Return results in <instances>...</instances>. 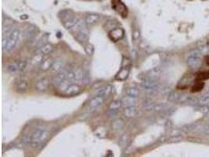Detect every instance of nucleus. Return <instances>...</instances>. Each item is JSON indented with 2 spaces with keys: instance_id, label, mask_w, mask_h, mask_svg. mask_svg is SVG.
<instances>
[{
  "instance_id": "nucleus-1",
  "label": "nucleus",
  "mask_w": 209,
  "mask_h": 157,
  "mask_svg": "<svg viewBox=\"0 0 209 157\" xmlns=\"http://www.w3.org/2000/svg\"><path fill=\"white\" fill-rule=\"evenodd\" d=\"M21 36V31L19 29H13L2 38V51L10 52L14 50L17 46Z\"/></svg>"
},
{
  "instance_id": "nucleus-2",
  "label": "nucleus",
  "mask_w": 209,
  "mask_h": 157,
  "mask_svg": "<svg viewBox=\"0 0 209 157\" xmlns=\"http://www.w3.org/2000/svg\"><path fill=\"white\" fill-rule=\"evenodd\" d=\"M85 21L78 18L76 24L72 28L70 32L81 42H86L88 39V31Z\"/></svg>"
},
{
  "instance_id": "nucleus-3",
  "label": "nucleus",
  "mask_w": 209,
  "mask_h": 157,
  "mask_svg": "<svg viewBox=\"0 0 209 157\" xmlns=\"http://www.w3.org/2000/svg\"><path fill=\"white\" fill-rule=\"evenodd\" d=\"M49 137V132L43 128H38L31 134V143L35 145H39Z\"/></svg>"
},
{
  "instance_id": "nucleus-4",
  "label": "nucleus",
  "mask_w": 209,
  "mask_h": 157,
  "mask_svg": "<svg viewBox=\"0 0 209 157\" xmlns=\"http://www.w3.org/2000/svg\"><path fill=\"white\" fill-rule=\"evenodd\" d=\"M64 94L68 96H73L81 92V87L74 83H70L67 87L63 91Z\"/></svg>"
},
{
  "instance_id": "nucleus-5",
  "label": "nucleus",
  "mask_w": 209,
  "mask_h": 157,
  "mask_svg": "<svg viewBox=\"0 0 209 157\" xmlns=\"http://www.w3.org/2000/svg\"><path fill=\"white\" fill-rule=\"evenodd\" d=\"M49 83H50V82H49V78L44 77V78H40L39 80L36 82L35 87L36 91H39V92H45L48 89Z\"/></svg>"
},
{
  "instance_id": "nucleus-6",
  "label": "nucleus",
  "mask_w": 209,
  "mask_h": 157,
  "mask_svg": "<svg viewBox=\"0 0 209 157\" xmlns=\"http://www.w3.org/2000/svg\"><path fill=\"white\" fill-rule=\"evenodd\" d=\"M66 79H67L66 70H62L60 71V72H57L56 75L53 77L52 83H53V84L55 87H59V86L61 85V84L66 80Z\"/></svg>"
},
{
  "instance_id": "nucleus-7",
  "label": "nucleus",
  "mask_w": 209,
  "mask_h": 157,
  "mask_svg": "<svg viewBox=\"0 0 209 157\" xmlns=\"http://www.w3.org/2000/svg\"><path fill=\"white\" fill-rule=\"evenodd\" d=\"M124 30L120 28H116L115 29H112L110 32H109V37L110 39L114 42H117L121 40L124 36Z\"/></svg>"
},
{
  "instance_id": "nucleus-8",
  "label": "nucleus",
  "mask_w": 209,
  "mask_h": 157,
  "mask_svg": "<svg viewBox=\"0 0 209 157\" xmlns=\"http://www.w3.org/2000/svg\"><path fill=\"white\" fill-rule=\"evenodd\" d=\"M187 65L191 68H198L201 65V59L198 54H193L189 57Z\"/></svg>"
},
{
  "instance_id": "nucleus-9",
  "label": "nucleus",
  "mask_w": 209,
  "mask_h": 157,
  "mask_svg": "<svg viewBox=\"0 0 209 157\" xmlns=\"http://www.w3.org/2000/svg\"><path fill=\"white\" fill-rule=\"evenodd\" d=\"M186 98L187 97H185V95L179 92H177V91H172L168 96V100L172 102L180 103L186 101Z\"/></svg>"
},
{
  "instance_id": "nucleus-10",
  "label": "nucleus",
  "mask_w": 209,
  "mask_h": 157,
  "mask_svg": "<svg viewBox=\"0 0 209 157\" xmlns=\"http://www.w3.org/2000/svg\"><path fill=\"white\" fill-rule=\"evenodd\" d=\"M105 98L106 97H101V96H94V97H92L91 101H89V104H88L89 108H91L92 109H95L104 103Z\"/></svg>"
},
{
  "instance_id": "nucleus-11",
  "label": "nucleus",
  "mask_w": 209,
  "mask_h": 157,
  "mask_svg": "<svg viewBox=\"0 0 209 157\" xmlns=\"http://www.w3.org/2000/svg\"><path fill=\"white\" fill-rule=\"evenodd\" d=\"M100 20V16L99 14H88L85 18V23L87 25H94L97 24Z\"/></svg>"
},
{
  "instance_id": "nucleus-12",
  "label": "nucleus",
  "mask_w": 209,
  "mask_h": 157,
  "mask_svg": "<svg viewBox=\"0 0 209 157\" xmlns=\"http://www.w3.org/2000/svg\"><path fill=\"white\" fill-rule=\"evenodd\" d=\"M112 91V87L111 85H107L102 87L100 89L97 90L95 93V96H101V97H107Z\"/></svg>"
},
{
  "instance_id": "nucleus-13",
  "label": "nucleus",
  "mask_w": 209,
  "mask_h": 157,
  "mask_svg": "<svg viewBox=\"0 0 209 157\" xmlns=\"http://www.w3.org/2000/svg\"><path fill=\"white\" fill-rule=\"evenodd\" d=\"M15 86L16 89H17V91H18V92L21 93L25 92L27 90V88H28V82H27L26 79H22V78H21V79L17 80Z\"/></svg>"
},
{
  "instance_id": "nucleus-14",
  "label": "nucleus",
  "mask_w": 209,
  "mask_h": 157,
  "mask_svg": "<svg viewBox=\"0 0 209 157\" xmlns=\"http://www.w3.org/2000/svg\"><path fill=\"white\" fill-rule=\"evenodd\" d=\"M54 61L55 60H53L52 58H46V59H45V60L42 62L41 65H39L40 70L43 71V72H46V71L51 69Z\"/></svg>"
},
{
  "instance_id": "nucleus-15",
  "label": "nucleus",
  "mask_w": 209,
  "mask_h": 157,
  "mask_svg": "<svg viewBox=\"0 0 209 157\" xmlns=\"http://www.w3.org/2000/svg\"><path fill=\"white\" fill-rule=\"evenodd\" d=\"M53 50H54V48H53V46L52 45L46 44L42 46V47H40V49L38 50L37 53L42 54L43 56H46V55H49L53 53Z\"/></svg>"
},
{
  "instance_id": "nucleus-16",
  "label": "nucleus",
  "mask_w": 209,
  "mask_h": 157,
  "mask_svg": "<svg viewBox=\"0 0 209 157\" xmlns=\"http://www.w3.org/2000/svg\"><path fill=\"white\" fill-rule=\"evenodd\" d=\"M138 114V110L136 109L135 106H129L126 107L124 110V115L128 118L134 117Z\"/></svg>"
},
{
  "instance_id": "nucleus-17",
  "label": "nucleus",
  "mask_w": 209,
  "mask_h": 157,
  "mask_svg": "<svg viewBox=\"0 0 209 157\" xmlns=\"http://www.w3.org/2000/svg\"><path fill=\"white\" fill-rule=\"evenodd\" d=\"M142 87L144 88L145 90L146 91H155V90L158 89V84L156 83L154 81H146V82H144L143 84H142Z\"/></svg>"
},
{
  "instance_id": "nucleus-18",
  "label": "nucleus",
  "mask_w": 209,
  "mask_h": 157,
  "mask_svg": "<svg viewBox=\"0 0 209 157\" xmlns=\"http://www.w3.org/2000/svg\"><path fill=\"white\" fill-rule=\"evenodd\" d=\"M121 105H122V101L121 100H115V101H114L110 105V108H109L110 112H117L121 107Z\"/></svg>"
},
{
  "instance_id": "nucleus-19",
  "label": "nucleus",
  "mask_w": 209,
  "mask_h": 157,
  "mask_svg": "<svg viewBox=\"0 0 209 157\" xmlns=\"http://www.w3.org/2000/svg\"><path fill=\"white\" fill-rule=\"evenodd\" d=\"M129 74V69L127 68H122L120 72H118L117 75H116V78L118 80H125L128 78Z\"/></svg>"
},
{
  "instance_id": "nucleus-20",
  "label": "nucleus",
  "mask_w": 209,
  "mask_h": 157,
  "mask_svg": "<svg viewBox=\"0 0 209 157\" xmlns=\"http://www.w3.org/2000/svg\"><path fill=\"white\" fill-rule=\"evenodd\" d=\"M63 67H64V63L62 61H60V60L54 61L53 66H52L51 70L56 73V72H60V71L63 70Z\"/></svg>"
},
{
  "instance_id": "nucleus-21",
  "label": "nucleus",
  "mask_w": 209,
  "mask_h": 157,
  "mask_svg": "<svg viewBox=\"0 0 209 157\" xmlns=\"http://www.w3.org/2000/svg\"><path fill=\"white\" fill-rule=\"evenodd\" d=\"M6 70L9 73H10V74H16V73L20 72V69H19L17 62H14V63H11V64H10V65H8Z\"/></svg>"
},
{
  "instance_id": "nucleus-22",
  "label": "nucleus",
  "mask_w": 209,
  "mask_h": 157,
  "mask_svg": "<svg viewBox=\"0 0 209 157\" xmlns=\"http://www.w3.org/2000/svg\"><path fill=\"white\" fill-rule=\"evenodd\" d=\"M161 68L160 67H156V68H153L150 72H149V77L152 79H155V78H158V77L160 76L161 75Z\"/></svg>"
},
{
  "instance_id": "nucleus-23",
  "label": "nucleus",
  "mask_w": 209,
  "mask_h": 157,
  "mask_svg": "<svg viewBox=\"0 0 209 157\" xmlns=\"http://www.w3.org/2000/svg\"><path fill=\"white\" fill-rule=\"evenodd\" d=\"M136 103V98L129 97L127 95V97H125L122 100V104H125V107H129V106H134Z\"/></svg>"
},
{
  "instance_id": "nucleus-24",
  "label": "nucleus",
  "mask_w": 209,
  "mask_h": 157,
  "mask_svg": "<svg viewBox=\"0 0 209 157\" xmlns=\"http://www.w3.org/2000/svg\"><path fill=\"white\" fill-rule=\"evenodd\" d=\"M204 87V83L201 82V81H198V82L196 83L194 85H193L192 88H191V92L192 93L200 92L201 91H202Z\"/></svg>"
},
{
  "instance_id": "nucleus-25",
  "label": "nucleus",
  "mask_w": 209,
  "mask_h": 157,
  "mask_svg": "<svg viewBox=\"0 0 209 157\" xmlns=\"http://www.w3.org/2000/svg\"><path fill=\"white\" fill-rule=\"evenodd\" d=\"M198 126V123H193L191 124H187L182 127V130H183L185 133H190V132L193 131V130H195L196 128Z\"/></svg>"
},
{
  "instance_id": "nucleus-26",
  "label": "nucleus",
  "mask_w": 209,
  "mask_h": 157,
  "mask_svg": "<svg viewBox=\"0 0 209 157\" xmlns=\"http://www.w3.org/2000/svg\"><path fill=\"white\" fill-rule=\"evenodd\" d=\"M44 58V56L42 54H39V53H36L35 57H34L32 58V63L34 64V65H41L42 62H43V61L45 60V59H43Z\"/></svg>"
},
{
  "instance_id": "nucleus-27",
  "label": "nucleus",
  "mask_w": 209,
  "mask_h": 157,
  "mask_svg": "<svg viewBox=\"0 0 209 157\" xmlns=\"http://www.w3.org/2000/svg\"><path fill=\"white\" fill-rule=\"evenodd\" d=\"M197 111H199L200 112L203 113V114H207L209 112V107L207 106V104H199L197 106Z\"/></svg>"
},
{
  "instance_id": "nucleus-28",
  "label": "nucleus",
  "mask_w": 209,
  "mask_h": 157,
  "mask_svg": "<svg viewBox=\"0 0 209 157\" xmlns=\"http://www.w3.org/2000/svg\"><path fill=\"white\" fill-rule=\"evenodd\" d=\"M127 95L136 99L139 96V91L136 88H129L127 91Z\"/></svg>"
},
{
  "instance_id": "nucleus-29",
  "label": "nucleus",
  "mask_w": 209,
  "mask_h": 157,
  "mask_svg": "<svg viewBox=\"0 0 209 157\" xmlns=\"http://www.w3.org/2000/svg\"><path fill=\"white\" fill-rule=\"evenodd\" d=\"M208 78H209V71L201 72L197 75V79H198L199 81L207 80Z\"/></svg>"
},
{
  "instance_id": "nucleus-30",
  "label": "nucleus",
  "mask_w": 209,
  "mask_h": 157,
  "mask_svg": "<svg viewBox=\"0 0 209 157\" xmlns=\"http://www.w3.org/2000/svg\"><path fill=\"white\" fill-rule=\"evenodd\" d=\"M199 104H209V93H206L204 95L201 96L199 99Z\"/></svg>"
},
{
  "instance_id": "nucleus-31",
  "label": "nucleus",
  "mask_w": 209,
  "mask_h": 157,
  "mask_svg": "<svg viewBox=\"0 0 209 157\" xmlns=\"http://www.w3.org/2000/svg\"><path fill=\"white\" fill-rule=\"evenodd\" d=\"M188 104H199V100L197 98H196L195 97H187L186 100Z\"/></svg>"
},
{
  "instance_id": "nucleus-32",
  "label": "nucleus",
  "mask_w": 209,
  "mask_h": 157,
  "mask_svg": "<svg viewBox=\"0 0 209 157\" xmlns=\"http://www.w3.org/2000/svg\"><path fill=\"white\" fill-rule=\"evenodd\" d=\"M85 52H86L87 53H88V54H92V53H93L94 48H93V46H92V45L88 44L86 46H85Z\"/></svg>"
},
{
  "instance_id": "nucleus-33",
  "label": "nucleus",
  "mask_w": 209,
  "mask_h": 157,
  "mask_svg": "<svg viewBox=\"0 0 209 157\" xmlns=\"http://www.w3.org/2000/svg\"><path fill=\"white\" fill-rule=\"evenodd\" d=\"M182 140V138L181 137H174V138H171L170 140V142H179V141Z\"/></svg>"
},
{
  "instance_id": "nucleus-34",
  "label": "nucleus",
  "mask_w": 209,
  "mask_h": 157,
  "mask_svg": "<svg viewBox=\"0 0 209 157\" xmlns=\"http://www.w3.org/2000/svg\"><path fill=\"white\" fill-rule=\"evenodd\" d=\"M203 134L205 135H207V136H209V125H207V126H206L205 127H204V129H203Z\"/></svg>"
},
{
  "instance_id": "nucleus-35",
  "label": "nucleus",
  "mask_w": 209,
  "mask_h": 157,
  "mask_svg": "<svg viewBox=\"0 0 209 157\" xmlns=\"http://www.w3.org/2000/svg\"><path fill=\"white\" fill-rule=\"evenodd\" d=\"M139 31H136L134 33H133V39L134 40H138L139 39Z\"/></svg>"
},
{
  "instance_id": "nucleus-36",
  "label": "nucleus",
  "mask_w": 209,
  "mask_h": 157,
  "mask_svg": "<svg viewBox=\"0 0 209 157\" xmlns=\"http://www.w3.org/2000/svg\"><path fill=\"white\" fill-rule=\"evenodd\" d=\"M205 61H206V63H207V65H209V56H207L205 58Z\"/></svg>"
}]
</instances>
